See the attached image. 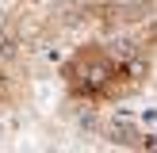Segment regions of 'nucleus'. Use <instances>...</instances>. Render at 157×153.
<instances>
[{
	"instance_id": "f03ea898",
	"label": "nucleus",
	"mask_w": 157,
	"mask_h": 153,
	"mask_svg": "<svg viewBox=\"0 0 157 153\" xmlns=\"http://www.w3.org/2000/svg\"><path fill=\"white\" fill-rule=\"evenodd\" d=\"M15 99H19V80H15V73L8 69V61L0 58V111L12 107Z\"/></svg>"
},
{
	"instance_id": "f257e3e1",
	"label": "nucleus",
	"mask_w": 157,
	"mask_h": 153,
	"mask_svg": "<svg viewBox=\"0 0 157 153\" xmlns=\"http://www.w3.org/2000/svg\"><path fill=\"white\" fill-rule=\"evenodd\" d=\"M150 80V54L130 42H81L61 61V84L73 103L111 107L130 99Z\"/></svg>"
}]
</instances>
